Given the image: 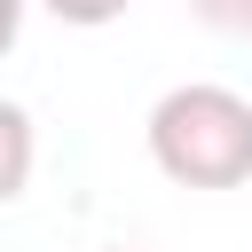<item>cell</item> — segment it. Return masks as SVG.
<instances>
[{
    "label": "cell",
    "mask_w": 252,
    "mask_h": 252,
    "mask_svg": "<svg viewBox=\"0 0 252 252\" xmlns=\"http://www.w3.org/2000/svg\"><path fill=\"white\" fill-rule=\"evenodd\" d=\"M150 165L181 189H244L252 181V102L236 87L189 79L150 102Z\"/></svg>",
    "instance_id": "6da1fadb"
},
{
    "label": "cell",
    "mask_w": 252,
    "mask_h": 252,
    "mask_svg": "<svg viewBox=\"0 0 252 252\" xmlns=\"http://www.w3.org/2000/svg\"><path fill=\"white\" fill-rule=\"evenodd\" d=\"M0 134H8V173H0V197H24V173H32V110L8 102L0 110Z\"/></svg>",
    "instance_id": "7a4b0ae2"
},
{
    "label": "cell",
    "mask_w": 252,
    "mask_h": 252,
    "mask_svg": "<svg viewBox=\"0 0 252 252\" xmlns=\"http://www.w3.org/2000/svg\"><path fill=\"white\" fill-rule=\"evenodd\" d=\"M39 8H47L55 24H79V32H94V24H118L134 0H39Z\"/></svg>",
    "instance_id": "3957f363"
},
{
    "label": "cell",
    "mask_w": 252,
    "mask_h": 252,
    "mask_svg": "<svg viewBox=\"0 0 252 252\" xmlns=\"http://www.w3.org/2000/svg\"><path fill=\"white\" fill-rule=\"evenodd\" d=\"M213 32H236V39H252V0H189Z\"/></svg>",
    "instance_id": "277c9868"
},
{
    "label": "cell",
    "mask_w": 252,
    "mask_h": 252,
    "mask_svg": "<svg viewBox=\"0 0 252 252\" xmlns=\"http://www.w3.org/2000/svg\"><path fill=\"white\" fill-rule=\"evenodd\" d=\"M118 252H134V244H118Z\"/></svg>",
    "instance_id": "5b68a950"
}]
</instances>
